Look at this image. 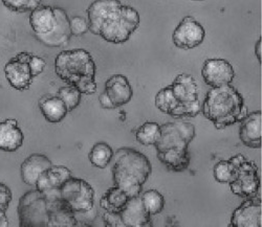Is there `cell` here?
Returning a JSON list of instances; mask_svg holds the SVG:
<instances>
[{
  "label": "cell",
  "instance_id": "1",
  "mask_svg": "<svg viewBox=\"0 0 262 227\" xmlns=\"http://www.w3.org/2000/svg\"><path fill=\"white\" fill-rule=\"evenodd\" d=\"M89 31L105 41L122 44L140 26L139 12L120 0H95L87 10Z\"/></svg>",
  "mask_w": 262,
  "mask_h": 227
},
{
  "label": "cell",
  "instance_id": "2",
  "mask_svg": "<svg viewBox=\"0 0 262 227\" xmlns=\"http://www.w3.org/2000/svg\"><path fill=\"white\" fill-rule=\"evenodd\" d=\"M196 135L195 126L184 121L161 126V135L155 144L159 161L172 172L186 171L191 162L189 144Z\"/></svg>",
  "mask_w": 262,
  "mask_h": 227
},
{
  "label": "cell",
  "instance_id": "3",
  "mask_svg": "<svg viewBox=\"0 0 262 227\" xmlns=\"http://www.w3.org/2000/svg\"><path fill=\"white\" fill-rule=\"evenodd\" d=\"M202 112L216 129L223 130L242 122L248 116V108L238 90L229 84L210 88Z\"/></svg>",
  "mask_w": 262,
  "mask_h": 227
},
{
  "label": "cell",
  "instance_id": "4",
  "mask_svg": "<svg viewBox=\"0 0 262 227\" xmlns=\"http://www.w3.org/2000/svg\"><path fill=\"white\" fill-rule=\"evenodd\" d=\"M113 161L112 172L115 186L130 198L140 196L143 186L152 173L148 157L134 148L123 147L114 154Z\"/></svg>",
  "mask_w": 262,
  "mask_h": 227
},
{
  "label": "cell",
  "instance_id": "5",
  "mask_svg": "<svg viewBox=\"0 0 262 227\" xmlns=\"http://www.w3.org/2000/svg\"><path fill=\"white\" fill-rule=\"evenodd\" d=\"M55 72L63 82L76 87L82 95L97 93V66L87 51L78 49L61 52L55 59Z\"/></svg>",
  "mask_w": 262,
  "mask_h": 227
},
{
  "label": "cell",
  "instance_id": "6",
  "mask_svg": "<svg viewBox=\"0 0 262 227\" xmlns=\"http://www.w3.org/2000/svg\"><path fill=\"white\" fill-rule=\"evenodd\" d=\"M30 25L36 39L46 47H65L71 40L70 18L61 8L40 6L31 12Z\"/></svg>",
  "mask_w": 262,
  "mask_h": 227
},
{
  "label": "cell",
  "instance_id": "7",
  "mask_svg": "<svg viewBox=\"0 0 262 227\" xmlns=\"http://www.w3.org/2000/svg\"><path fill=\"white\" fill-rule=\"evenodd\" d=\"M172 94L179 103V108L172 118H195L202 113V103L198 95V84L194 78L187 74H181L170 85Z\"/></svg>",
  "mask_w": 262,
  "mask_h": 227
},
{
  "label": "cell",
  "instance_id": "8",
  "mask_svg": "<svg viewBox=\"0 0 262 227\" xmlns=\"http://www.w3.org/2000/svg\"><path fill=\"white\" fill-rule=\"evenodd\" d=\"M17 214L21 227H49L48 199L37 189L26 193L19 199Z\"/></svg>",
  "mask_w": 262,
  "mask_h": 227
},
{
  "label": "cell",
  "instance_id": "9",
  "mask_svg": "<svg viewBox=\"0 0 262 227\" xmlns=\"http://www.w3.org/2000/svg\"><path fill=\"white\" fill-rule=\"evenodd\" d=\"M234 167L232 181L229 184L233 194L239 197H255L260 192V178L258 167L249 162L243 154H238L229 160Z\"/></svg>",
  "mask_w": 262,
  "mask_h": 227
},
{
  "label": "cell",
  "instance_id": "10",
  "mask_svg": "<svg viewBox=\"0 0 262 227\" xmlns=\"http://www.w3.org/2000/svg\"><path fill=\"white\" fill-rule=\"evenodd\" d=\"M60 194L76 215L89 213L94 208L95 191L84 179L72 176L61 186Z\"/></svg>",
  "mask_w": 262,
  "mask_h": 227
},
{
  "label": "cell",
  "instance_id": "11",
  "mask_svg": "<svg viewBox=\"0 0 262 227\" xmlns=\"http://www.w3.org/2000/svg\"><path fill=\"white\" fill-rule=\"evenodd\" d=\"M32 53L23 52L9 60L5 66V75L9 84L18 92H27L30 89L34 77L30 68Z\"/></svg>",
  "mask_w": 262,
  "mask_h": 227
},
{
  "label": "cell",
  "instance_id": "12",
  "mask_svg": "<svg viewBox=\"0 0 262 227\" xmlns=\"http://www.w3.org/2000/svg\"><path fill=\"white\" fill-rule=\"evenodd\" d=\"M205 37L204 27L194 17L187 16L174 30L172 40L174 45L181 50H193L200 47Z\"/></svg>",
  "mask_w": 262,
  "mask_h": 227
},
{
  "label": "cell",
  "instance_id": "13",
  "mask_svg": "<svg viewBox=\"0 0 262 227\" xmlns=\"http://www.w3.org/2000/svg\"><path fill=\"white\" fill-rule=\"evenodd\" d=\"M202 76L210 87H221L233 82L235 71L225 59H208L203 65Z\"/></svg>",
  "mask_w": 262,
  "mask_h": 227
},
{
  "label": "cell",
  "instance_id": "14",
  "mask_svg": "<svg viewBox=\"0 0 262 227\" xmlns=\"http://www.w3.org/2000/svg\"><path fill=\"white\" fill-rule=\"evenodd\" d=\"M261 197L258 195L246 200L234 211L230 226L261 227Z\"/></svg>",
  "mask_w": 262,
  "mask_h": 227
},
{
  "label": "cell",
  "instance_id": "15",
  "mask_svg": "<svg viewBox=\"0 0 262 227\" xmlns=\"http://www.w3.org/2000/svg\"><path fill=\"white\" fill-rule=\"evenodd\" d=\"M121 218L125 226L145 227L152 226L151 215L146 211L140 196L131 197L121 212Z\"/></svg>",
  "mask_w": 262,
  "mask_h": 227
},
{
  "label": "cell",
  "instance_id": "16",
  "mask_svg": "<svg viewBox=\"0 0 262 227\" xmlns=\"http://www.w3.org/2000/svg\"><path fill=\"white\" fill-rule=\"evenodd\" d=\"M239 138L243 144L251 149L261 148V111L248 115L239 127Z\"/></svg>",
  "mask_w": 262,
  "mask_h": 227
},
{
  "label": "cell",
  "instance_id": "17",
  "mask_svg": "<svg viewBox=\"0 0 262 227\" xmlns=\"http://www.w3.org/2000/svg\"><path fill=\"white\" fill-rule=\"evenodd\" d=\"M105 93L116 108L128 104L134 97V89L123 75H114L109 78L105 83Z\"/></svg>",
  "mask_w": 262,
  "mask_h": 227
},
{
  "label": "cell",
  "instance_id": "18",
  "mask_svg": "<svg viewBox=\"0 0 262 227\" xmlns=\"http://www.w3.org/2000/svg\"><path fill=\"white\" fill-rule=\"evenodd\" d=\"M52 166L53 164L48 156L40 153L32 154L21 165V179L27 186L35 187L39 176Z\"/></svg>",
  "mask_w": 262,
  "mask_h": 227
},
{
  "label": "cell",
  "instance_id": "19",
  "mask_svg": "<svg viewBox=\"0 0 262 227\" xmlns=\"http://www.w3.org/2000/svg\"><path fill=\"white\" fill-rule=\"evenodd\" d=\"M25 142L24 132L15 119H8L0 123V151L16 152Z\"/></svg>",
  "mask_w": 262,
  "mask_h": 227
},
{
  "label": "cell",
  "instance_id": "20",
  "mask_svg": "<svg viewBox=\"0 0 262 227\" xmlns=\"http://www.w3.org/2000/svg\"><path fill=\"white\" fill-rule=\"evenodd\" d=\"M72 177L70 169L64 166H52L43 172L36 183V189L40 192L60 189L61 186Z\"/></svg>",
  "mask_w": 262,
  "mask_h": 227
},
{
  "label": "cell",
  "instance_id": "21",
  "mask_svg": "<svg viewBox=\"0 0 262 227\" xmlns=\"http://www.w3.org/2000/svg\"><path fill=\"white\" fill-rule=\"evenodd\" d=\"M39 108L43 118L52 124L60 123L69 113L67 106L58 97L41 99L39 101Z\"/></svg>",
  "mask_w": 262,
  "mask_h": 227
},
{
  "label": "cell",
  "instance_id": "22",
  "mask_svg": "<svg viewBox=\"0 0 262 227\" xmlns=\"http://www.w3.org/2000/svg\"><path fill=\"white\" fill-rule=\"evenodd\" d=\"M130 197L119 187L108 189L100 200V207L106 212L121 213Z\"/></svg>",
  "mask_w": 262,
  "mask_h": 227
},
{
  "label": "cell",
  "instance_id": "23",
  "mask_svg": "<svg viewBox=\"0 0 262 227\" xmlns=\"http://www.w3.org/2000/svg\"><path fill=\"white\" fill-rule=\"evenodd\" d=\"M114 150L108 144L99 142L95 144L89 154L91 164L98 169H105L111 164L114 157Z\"/></svg>",
  "mask_w": 262,
  "mask_h": 227
},
{
  "label": "cell",
  "instance_id": "24",
  "mask_svg": "<svg viewBox=\"0 0 262 227\" xmlns=\"http://www.w3.org/2000/svg\"><path fill=\"white\" fill-rule=\"evenodd\" d=\"M160 135L161 126L158 123L147 122L137 130L136 139L143 146H155V144L160 139Z\"/></svg>",
  "mask_w": 262,
  "mask_h": 227
},
{
  "label": "cell",
  "instance_id": "25",
  "mask_svg": "<svg viewBox=\"0 0 262 227\" xmlns=\"http://www.w3.org/2000/svg\"><path fill=\"white\" fill-rule=\"evenodd\" d=\"M156 106L161 112L165 113V115H168L170 117L173 116V113L179 108V103L172 94L171 86L161 89L157 94Z\"/></svg>",
  "mask_w": 262,
  "mask_h": 227
},
{
  "label": "cell",
  "instance_id": "26",
  "mask_svg": "<svg viewBox=\"0 0 262 227\" xmlns=\"http://www.w3.org/2000/svg\"><path fill=\"white\" fill-rule=\"evenodd\" d=\"M141 199H142V202L144 204L146 211L151 216L161 214L165 208V198L157 190L146 191L141 196Z\"/></svg>",
  "mask_w": 262,
  "mask_h": 227
},
{
  "label": "cell",
  "instance_id": "27",
  "mask_svg": "<svg viewBox=\"0 0 262 227\" xmlns=\"http://www.w3.org/2000/svg\"><path fill=\"white\" fill-rule=\"evenodd\" d=\"M57 97L62 100V102L65 104V106H67L68 111L71 112L80 105L82 94L76 87L69 85V86L61 87L58 90Z\"/></svg>",
  "mask_w": 262,
  "mask_h": 227
},
{
  "label": "cell",
  "instance_id": "28",
  "mask_svg": "<svg viewBox=\"0 0 262 227\" xmlns=\"http://www.w3.org/2000/svg\"><path fill=\"white\" fill-rule=\"evenodd\" d=\"M4 6L15 13L33 12L40 6L42 0H2Z\"/></svg>",
  "mask_w": 262,
  "mask_h": 227
},
{
  "label": "cell",
  "instance_id": "29",
  "mask_svg": "<svg viewBox=\"0 0 262 227\" xmlns=\"http://www.w3.org/2000/svg\"><path fill=\"white\" fill-rule=\"evenodd\" d=\"M234 174V167L230 161L218 162L213 170L215 180L220 184H230Z\"/></svg>",
  "mask_w": 262,
  "mask_h": 227
},
{
  "label": "cell",
  "instance_id": "30",
  "mask_svg": "<svg viewBox=\"0 0 262 227\" xmlns=\"http://www.w3.org/2000/svg\"><path fill=\"white\" fill-rule=\"evenodd\" d=\"M70 27L72 36L81 37L89 32V22L80 16H75L70 19Z\"/></svg>",
  "mask_w": 262,
  "mask_h": 227
},
{
  "label": "cell",
  "instance_id": "31",
  "mask_svg": "<svg viewBox=\"0 0 262 227\" xmlns=\"http://www.w3.org/2000/svg\"><path fill=\"white\" fill-rule=\"evenodd\" d=\"M12 200H13V193L11 189L5 184L0 183V209L7 212Z\"/></svg>",
  "mask_w": 262,
  "mask_h": 227
},
{
  "label": "cell",
  "instance_id": "32",
  "mask_svg": "<svg viewBox=\"0 0 262 227\" xmlns=\"http://www.w3.org/2000/svg\"><path fill=\"white\" fill-rule=\"evenodd\" d=\"M29 64H30L32 76L34 78H36L39 75H41L43 73V71H45L46 66H47V62H46L45 59L40 58L38 56H35V55H33V57L31 58Z\"/></svg>",
  "mask_w": 262,
  "mask_h": 227
},
{
  "label": "cell",
  "instance_id": "33",
  "mask_svg": "<svg viewBox=\"0 0 262 227\" xmlns=\"http://www.w3.org/2000/svg\"><path fill=\"white\" fill-rule=\"evenodd\" d=\"M103 220L106 226H113V227H124V223L121 218V213H111L106 212L103 215Z\"/></svg>",
  "mask_w": 262,
  "mask_h": 227
},
{
  "label": "cell",
  "instance_id": "34",
  "mask_svg": "<svg viewBox=\"0 0 262 227\" xmlns=\"http://www.w3.org/2000/svg\"><path fill=\"white\" fill-rule=\"evenodd\" d=\"M99 101H100V105H101V107L103 109H106V110H114V109H116V106L114 105V103L112 102L111 98L107 96V94L105 92L100 95Z\"/></svg>",
  "mask_w": 262,
  "mask_h": 227
},
{
  "label": "cell",
  "instance_id": "35",
  "mask_svg": "<svg viewBox=\"0 0 262 227\" xmlns=\"http://www.w3.org/2000/svg\"><path fill=\"white\" fill-rule=\"evenodd\" d=\"M261 51H262V40H261V37H260V39H258V41L255 44V55H256L257 60L260 64H261V59H262V52Z\"/></svg>",
  "mask_w": 262,
  "mask_h": 227
},
{
  "label": "cell",
  "instance_id": "36",
  "mask_svg": "<svg viewBox=\"0 0 262 227\" xmlns=\"http://www.w3.org/2000/svg\"><path fill=\"white\" fill-rule=\"evenodd\" d=\"M9 220L7 217V212L0 209V227H8Z\"/></svg>",
  "mask_w": 262,
  "mask_h": 227
},
{
  "label": "cell",
  "instance_id": "37",
  "mask_svg": "<svg viewBox=\"0 0 262 227\" xmlns=\"http://www.w3.org/2000/svg\"><path fill=\"white\" fill-rule=\"evenodd\" d=\"M195 2H203V0H195Z\"/></svg>",
  "mask_w": 262,
  "mask_h": 227
}]
</instances>
